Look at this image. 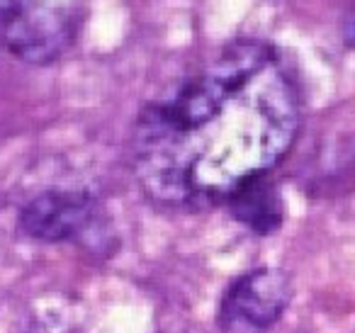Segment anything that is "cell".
<instances>
[{"instance_id": "cell-1", "label": "cell", "mask_w": 355, "mask_h": 333, "mask_svg": "<svg viewBox=\"0 0 355 333\" xmlns=\"http://www.w3.org/2000/svg\"><path fill=\"white\" fill-rule=\"evenodd\" d=\"M300 127L297 93L272 46L236 42L137 124L139 176L148 195L209 205L246 178L270 173Z\"/></svg>"}, {"instance_id": "cell-2", "label": "cell", "mask_w": 355, "mask_h": 333, "mask_svg": "<svg viewBox=\"0 0 355 333\" xmlns=\"http://www.w3.org/2000/svg\"><path fill=\"white\" fill-rule=\"evenodd\" d=\"M292 278L280 268H258L236 278L219 304L222 333H266L280 321L292 299Z\"/></svg>"}, {"instance_id": "cell-3", "label": "cell", "mask_w": 355, "mask_h": 333, "mask_svg": "<svg viewBox=\"0 0 355 333\" xmlns=\"http://www.w3.org/2000/svg\"><path fill=\"white\" fill-rule=\"evenodd\" d=\"M80 10L71 3H37L15 17L0 35V44L27 64L56 61L76 40Z\"/></svg>"}, {"instance_id": "cell-4", "label": "cell", "mask_w": 355, "mask_h": 333, "mask_svg": "<svg viewBox=\"0 0 355 333\" xmlns=\"http://www.w3.org/2000/svg\"><path fill=\"white\" fill-rule=\"evenodd\" d=\"M95 216V200L85 190H46L20 212V231L32 241L59 244L76 239Z\"/></svg>"}, {"instance_id": "cell-5", "label": "cell", "mask_w": 355, "mask_h": 333, "mask_svg": "<svg viewBox=\"0 0 355 333\" xmlns=\"http://www.w3.org/2000/svg\"><path fill=\"white\" fill-rule=\"evenodd\" d=\"M227 207L234 219L246 224L251 231L266 236L280 229L282 224V200L275 182L268 173L246 178L227 195Z\"/></svg>"}, {"instance_id": "cell-6", "label": "cell", "mask_w": 355, "mask_h": 333, "mask_svg": "<svg viewBox=\"0 0 355 333\" xmlns=\"http://www.w3.org/2000/svg\"><path fill=\"white\" fill-rule=\"evenodd\" d=\"M37 3H42V0H0V35L20 12H25L27 8L37 6Z\"/></svg>"}]
</instances>
